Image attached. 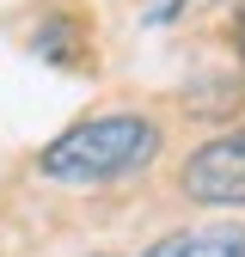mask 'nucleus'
Here are the masks:
<instances>
[{"instance_id": "obj_2", "label": "nucleus", "mask_w": 245, "mask_h": 257, "mask_svg": "<svg viewBox=\"0 0 245 257\" xmlns=\"http://www.w3.org/2000/svg\"><path fill=\"white\" fill-rule=\"evenodd\" d=\"M184 196L202 208H245V128H227L184 159Z\"/></svg>"}, {"instance_id": "obj_4", "label": "nucleus", "mask_w": 245, "mask_h": 257, "mask_svg": "<svg viewBox=\"0 0 245 257\" xmlns=\"http://www.w3.org/2000/svg\"><path fill=\"white\" fill-rule=\"evenodd\" d=\"M98 257H110V251H98Z\"/></svg>"}, {"instance_id": "obj_1", "label": "nucleus", "mask_w": 245, "mask_h": 257, "mask_svg": "<svg viewBox=\"0 0 245 257\" xmlns=\"http://www.w3.org/2000/svg\"><path fill=\"white\" fill-rule=\"evenodd\" d=\"M153 153H160V128L147 116H92V122H74L68 135H55L37 153V166L55 184H104V178H129L153 166Z\"/></svg>"}, {"instance_id": "obj_3", "label": "nucleus", "mask_w": 245, "mask_h": 257, "mask_svg": "<svg viewBox=\"0 0 245 257\" xmlns=\"http://www.w3.org/2000/svg\"><path fill=\"white\" fill-rule=\"evenodd\" d=\"M141 257H245V227L239 220H214V227H184L160 245H147Z\"/></svg>"}]
</instances>
